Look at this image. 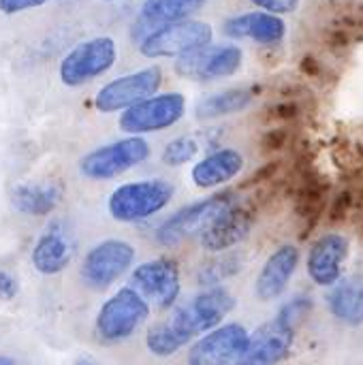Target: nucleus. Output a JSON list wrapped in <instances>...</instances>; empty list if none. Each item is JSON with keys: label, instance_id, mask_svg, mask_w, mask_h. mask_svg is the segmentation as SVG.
<instances>
[{"label": "nucleus", "instance_id": "nucleus-1", "mask_svg": "<svg viewBox=\"0 0 363 365\" xmlns=\"http://www.w3.org/2000/svg\"><path fill=\"white\" fill-rule=\"evenodd\" d=\"M235 308V297L223 287H210L150 327L145 346L156 357H171L193 338L218 327Z\"/></svg>", "mask_w": 363, "mask_h": 365}, {"label": "nucleus", "instance_id": "nucleus-2", "mask_svg": "<svg viewBox=\"0 0 363 365\" xmlns=\"http://www.w3.org/2000/svg\"><path fill=\"white\" fill-rule=\"evenodd\" d=\"M171 199L173 186L169 182L141 180L118 186L107 201V210L118 222H139L158 214L163 207L169 205Z\"/></svg>", "mask_w": 363, "mask_h": 365}, {"label": "nucleus", "instance_id": "nucleus-3", "mask_svg": "<svg viewBox=\"0 0 363 365\" xmlns=\"http://www.w3.org/2000/svg\"><path fill=\"white\" fill-rule=\"evenodd\" d=\"M235 203H240L237 197L231 190H227V192H216L193 205L180 207L158 227L156 240L163 246H178L195 235H201L220 214H225Z\"/></svg>", "mask_w": 363, "mask_h": 365}, {"label": "nucleus", "instance_id": "nucleus-4", "mask_svg": "<svg viewBox=\"0 0 363 365\" xmlns=\"http://www.w3.org/2000/svg\"><path fill=\"white\" fill-rule=\"evenodd\" d=\"M150 317V306L131 287L109 297L96 314V336L103 342H122L131 338Z\"/></svg>", "mask_w": 363, "mask_h": 365}, {"label": "nucleus", "instance_id": "nucleus-5", "mask_svg": "<svg viewBox=\"0 0 363 365\" xmlns=\"http://www.w3.org/2000/svg\"><path fill=\"white\" fill-rule=\"evenodd\" d=\"M212 43V26L201 19H180L167 24L139 43L145 58H180Z\"/></svg>", "mask_w": 363, "mask_h": 365}, {"label": "nucleus", "instance_id": "nucleus-6", "mask_svg": "<svg viewBox=\"0 0 363 365\" xmlns=\"http://www.w3.org/2000/svg\"><path fill=\"white\" fill-rule=\"evenodd\" d=\"M148 156L150 143L143 137L133 135L88 152L79 160V171L90 180H111L141 165Z\"/></svg>", "mask_w": 363, "mask_h": 365}, {"label": "nucleus", "instance_id": "nucleus-7", "mask_svg": "<svg viewBox=\"0 0 363 365\" xmlns=\"http://www.w3.org/2000/svg\"><path fill=\"white\" fill-rule=\"evenodd\" d=\"M118 49L111 36H96L75 45L60 62V79L68 88L83 86L105 71H109L116 62Z\"/></svg>", "mask_w": 363, "mask_h": 365}, {"label": "nucleus", "instance_id": "nucleus-8", "mask_svg": "<svg viewBox=\"0 0 363 365\" xmlns=\"http://www.w3.org/2000/svg\"><path fill=\"white\" fill-rule=\"evenodd\" d=\"M186 111V98L180 92L154 94L128 109L120 115V128L128 135H145L173 126L182 120Z\"/></svg>", "mask_w": 363, "mask_h": 365}, {"label": "nucleus", "instance_id": "nucleus-9", "mask_svg": "<svg viewBox=\"0 0 363 365\" xmlns=\"http://www.w3.org/2000/svg\"><path fill=\"white\" fill-rule=\"evenodd\" d=\"M135 261V248L122 240L98 242L83 259L79 276L86 287L94 291L109 289Z\"/></svg>", "mask_w": 363, "mask_h": 365}, {"label": "nucleus", "instance_id": "nucleus-10", "mask_svg": "<svg viewBox=\"0 0 363 365\" xmlns=\"http://www.w3.org/2000/svg\"><path fill=\"white\" fill-rule=\"evenodd\" d=\"M131 289L137 291L148 306L167 310L175 304L182 291L180 267L171 259H154L141 263L131 276Z\"/></svg>", "mask_w": 363, "mask_h": 365}, {"label": "nucleus", "instance_id": "nucleus-11", "mask_svg": "<svg viewBox=\"0 0 363 365\" xmlns=\"http://www.w3.org/2000/svg\"><path fill=\"white\" fill-rule=\"evenodd\" d=\"M163 83V71L160 66H148L137 73L118 77L109 83H105L94 98V105L103 113L124 111L150 96L156 94V90Z\"/></svg>", "mask_w": 363, "mask_h": 365}, {"label": "nucleus", "instance_id": "nucleus-12", "mask_svg": "<svg viewBox=\"0 0 363 365\" xmlns=\"http://www.w3.org/2000/svg\"><path fill=\"white\" fill-rule=\"evenodd\" d=\"M244 53L237 45H205L175 60V73L193 81L231 77L242 68Z\"/></svg>", "mask_w": 363, "mask_h": 365}, {"label": "nucleus", "instance_id": "nucleus-13", "mask_svg": "<svg viewBox=\"0 0 363 365\" xmlns=\"http://www.w3.org/2000/svg\"><path fill=\"white\" fill-rule=\"evenodd\" d=\"M248 338V329L240 323L218 325L190 346L188 365H235Z\"/></svg>", "mask_w": 363, "mask_h": 365}, {"label": "nucleus", "instance_id": "nucleus-14", "mask_svg": "<svg viewBox=\"0 0 363 365\" xmlns=\"http://www.w3.org/2000/svg\"><path fill=\"white\" fill-rule=\"evenodd\" d=\"M295 340V327L285 319L276 317L274 321L261 325L250 338L235 365H278L282 364Z\"/></svg>", "mask_w": 363, "mask_h": 365}, {"label": "nucleus", "instance_id": "nucleus-15", "mask_svg": "<svg viewBox=\"0 0 363 365\" xmlns=\"http://www.w3.org/2000/svg\"><path fill=\"white\" fill-rule=\"evenodd\" d=\"M349 257V240L340 233L321 235L308 252L306 269L315 284L332 287L342 278V269Z\"/></svg>", "mask_w": 363, "mask_h": 365}, {"label": "nucleus", "instance_id": "nucleus-16", "mask_svg": "<svg viewBox=\"0 0 363 365\" xmlns=\"http://www.w3.org/2000/svg\"><path fill=\"white\" fill-rule=\"evenodd\" d=\"M75 257V240L64 222L56 220L36 240L32 248V265L43 276H56L68 267Z\"/></svg>", "mask_w": 363, "mask_h": 365}, {"label": "nucleus", "instance_id": "nucleus-17", "mask_svg": "<svg viewBox=\"0 0 363 365\" xmlns=\"http://www.w3.org/2000/svg\"><path fill=\"white\" fill-rule=\"evenodd\" d=\"M297 265H300V250L293 244H285L278 250H274L257 276L255 282L257 297L261 302L278 299L287 291L293 274L297 272Z\"/></svg>", "mask_w": 363, "mask_h": 365}, {"label": "nucleus", "instance_id": "nucleus-18", "mask_svg": "<svg viewBox=\"0 0 363 365\" xmlns=\"http://www.w3.org/2000/svg\"><path fill=\"white\" fill-rule=\"evenodd\" d=\"M252 229V212L240 203L220 214L201 235V246L208 252H227L248 237Z\"/></svg>", "mask_w": 363, "mask_h": 365}, {"label": "nucleus", "instance_id": "nucleus-19", "mask_svg": "<svg viewBox=\"0 0 363 365\" xmlns=\"http://www.w3.org/2000/svg\"><path fill=\"white\" fill-rule=\"evenodd\" d=\"M205 2L208 0H143L133 24V38L143 41L148 34L167 24L188 19V15L203 6Z\"/></svg>", "mask_w": 363, "mask_h": 365}, {"label": "nucleus", "instance_id": "nucleus-20", "mask_svg": "<svg viewBox=\"0 0 363 365\" xmlns=\"http://www.w3.org/2000/svg\"><path fill=\"white\" fill-rule=\"evenodd\" d=\"M223 30L231 38H250L261 45H274L285 38L287 24L278 15L255 11V13L229 17L223 26Z\"/></svg>", "mask_w": 363, "mask_h": 365}, {"label": "nucleus", "instance_id": "nucleus-21", "mask_svg": "<svg viewBox=\"0 0 363 365\" xmlns=\"http://www.w3.org/2000/svg\"><path fill=\"white\" fill-rule=\"evenodd\" d=\"M62 195H64L62 184L53 180L21 182L11 190V203L19 214L47 216L60 205Z\"/></svg>", "mask_w": 363, "mask_h": 365}, {"label": "nucleus", "instance_id": "nucleus-22", "mask_svg": "<svg viewBox=\"0 0 363 365\" xmlns=\"http://www.w3.org/2000/svg\"><path fill=\"white\" fill-rule=\"evenodd\" d=\"M244 169V156L237 150L223 148L212 154H208L203 160H199L193 167V182L199 188H216L227 182H231L235 175H240Z\"/></svg>", "mask_w": 363, "mask_h": 365}, {"label": "nucleus", "instance_id": "nucleus-23", "mask_svg": "<svg viewBox=\"0 0 363 365\" xmlns=\"http://www.w3.org/2000/svg\"><path fill=\"white\" fill-rule=\"evenodd\" d=\"M329 312L344 325H363V282L359 280H338L327 293Z\"/></svg>", "mask_w": 363, "mask_h": 365}, {"label": "nucleus", "instance_id": "nucleus-24", "mask_svg": "<svg viewBox=\"0 0 363 365\" xmlns=\"http://www.w3.org/2000/svg\"><path fill=\"white\" fill-rule=\"evenodd\" d=\"M255 98V90L250 88H229L223 92H214L201 98L195 107V115L199 120H216L231 113L244 111Z\"/></svg>", "mask_w": 363, "mask_h": 365}, {"label": "nucleus", "instance_id": "nucleus-25", "mask_svg": "<svg viewBox=\"0 0 363 365\" xmlns=\"http://www.w3.org/2000/svg\"><path fill=\"white\" fill-rule=\"evenodd\" d=\"M242 267H244V263H242L240 255H225L220 259H214V261L205 263L199 269V284L205 287V289L218 287L220 282L233 278Z\"/></svg>", "mask_w": 363, "mask_h": 365}, {"label": "nucleus", "instance_id": "nucleus-26", "mask_svg": "<svg viewBox=\"0 0 363 365\" xmlns=\"http://www.w3.org/2000/svg\"><path fill=\"white\" fill-rule=\"evenodd\" d=\"M199 152V143L197 139L184 135V137H175L171 139L165 150H163V163L169 165V167H180V165H186L190 163Z\"/></svg>", "mask_w": 363, "mask_h": 365}, {"label": "nucleus", "instance_id": "nucleus-27", "mask_svg": "<svg viewBox=\"0 0 363 365\" xmlns=\"http://www.w3.org/2000/svg\"><path fill=\"white\" fill-rule=\"evenodd\" d=\"M252 4H257L259 9H263L265 13H278V15H285V13H293L297 11L300 2L302 0H250Z\"/></svg>", "mask_w": 363, "mask_h": 365}, {"label": "nucleus", "instance_id": "nucleus-28", "mask_svg": "<svg viewBox=\"0 0 363 365\" xmlns=\"http://www.w3.org/2000/svg\"><path fill=\"white\" fill-rule=\"evenodd\" d=\"M49 0H0V11L4 15H15L19 11H28V9H34V6H41Z\"/></svg>", "mask_w": 363, "mask_h": 365}, {"label": "nucleus", "instance_id": "nucleus-29", "mask_svg": "<svg viewBox=\"0 0 363 365\" xmlns=\"http://www.w3.org/2000/svg\"><path fill=\"white\" fill-rule=\"evenodd\" d=\"M17 293H19L17 280L11 274L0 272V302H11V299L17 297Z\"/></svg>", "mask_w": 363, "mask_h": 365}, {"label": "nucleus", "instance_id": "nucleus-30", "mask_svg": "<svg viewBox=\"0 0 363 365\" xmlns=\"http://www.w3.org/2000/svg\"><path fill=\"white\" fill-rule=\"evenodd\" d=\"M285 139H287L285 130H272V133H267L263 137V148L265 150H276V148H280L285 143Z\"/></svg>", "mask_w": 363, "mask_h": 365}, {"label": "nucleus", "instance_id": "nucleus-31", "mask_svg": "<svg viewBox=\"0 0 363 365\" xmlns=\"http://www.w3.org/2000/svg\"><path fill=\"white\" fill-rule=\"evenodd\" d=\"M75 365H98V361H94L92 357H81V359H77Z\"/></svg>", "mask_w": 363, "mask_h": 365}, {"label": "nucleus", "instance_id": "nucleus-32", "mask_svg": "<svg viewBox=\"0 0 363 365\" xmlns=\"http://www.w3.org/2000/svg\"><path fill=\"white\" fill-rule=\"evenodd\" d=\"M0 365H15L11 357H0Z\"/></svg>", "mask_w": 363, "mask_h": 365}, {"label": "nucleus", "instance_id": "nucleus-33", "mask_svg": "<svg viewBox=\"0 0 363 365\" xmlns=\"http://www.w3.org/2000/svg\"><path fill=\"white\" fill-rule=\"evenodd\" d=\"M103 2H113V0H103Z\"/></svg>", "mask_w": 363, "mask_h": 365}]
</instances>
